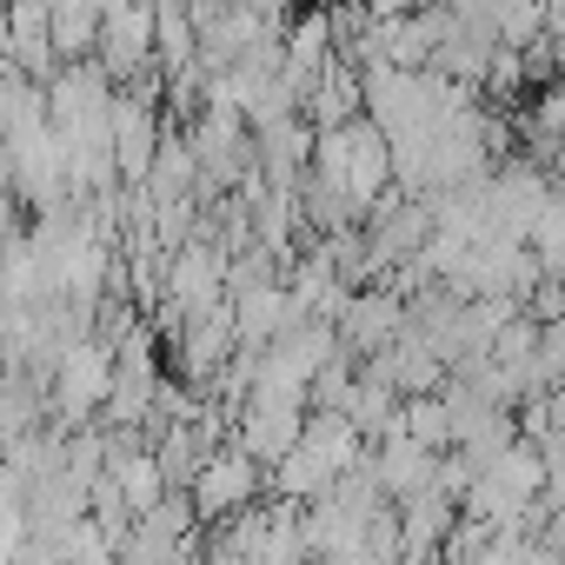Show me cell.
<instances>
[{"label": "cell", "mask_w": 565, "mask_h": 565, "mask_svg": "<svg viewBox=\"0 0 565 565\" xmlns=\"http://www.w3.org/2000/svg\"><path fill=\"white\" fill-rule=\"evenodd\" d=\"M107 386H114V360H107V347L87 340V347H67V353H61V406H67V413L107 399Z\"/></svg>", "instance_id": "1"}, {"label": "cell", "mask_w": 565, "mask_h": 565, "mask_svg": "<svg viewBox=\"0 0 565 565\" xmlns=\"http://www.w3.org/2000/svg\"><path fill=\"white\" fill-rule=\"evenodd\" d=\"M193 492H200V505H206V512H226L233 499H246V492H253V466H246V459H200Z\"/></svg>", "instance_id": "3"}, {"label": "cell", "mask_w": 565, "mask_h": 565, "mask_svg": "<svg viewBox=\"0 0 565 565\" xmlns=\"http://www.w3.org/2000/svg\"><path fill=\"white\" fill-rule=\"evenodd\" d=\"M107 34V67H140L153 47V14L147 8H114L107 21H94Z\"/></svg>", "instance_id": "2"}, {"label": "cell", "mask_w": 565, "mask_h": 565, "mask_svg": "<svg viewBox=\"0 0 565 565\" xmlns=\"http://www.w3.org/2000/svg\"><path fill=\"white\" fill-rule=\"evenodd\" d=\"M21 426H28V393H21V380H0V439Z\"/></svg>", "instance_id": "6"}, {"label": "cell", "mask_w": 565, "mask_h": 565, "mask_svg": "<svg viewBox=\"0 0 565 565\" xmlns=\"http://www.w3.org/2000/svg\"><path fill=\"white\" fill-rule=\"evenodd\" d=\"M393 333H399V307H393L386 294L353 300V313H347V340H353V347H386Z\"/></svg>", "instance_id": "4"}, {"label": "cell", "mask_w": 565, "mask_h": 565, "mask_svg": "<svg viewBox=\"0 0 565 565\" xmlns=\"http://www.w3.org/2000/svg\"><path fill=\"white\" fill-rule=\"evenodd\" d=\"M114 466H120V492H127V499H134V505L147 512V505L160 499V486H167V479H160V466H153L147 452H120Z\"/></svg>", "instance_id": "5"}]
</instances>
